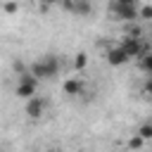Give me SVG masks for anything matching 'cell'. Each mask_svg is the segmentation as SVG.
Wrapping results in <instances>:
<instances>
[{"label": "cell", "instance_id": "6da1fadb", "mask_svg": "<svg viewBox=\"0 0 152 152\" xmlns=\"http://www.w3.org/2000/svg\"><path fill=\"white\" fill-rule=\"evenodd\" d=\"M59 69H62L59 57H55V55H45V57L36 59V62L31 64L28 74H31V76H36L38 81H50V78H55V76L59 74Z\"/></svg>", "mask_w": 152, "mask_h": 152}, {"label": "cell", "instance_id": "7a4b0ae2", "mask_svg": "<svg viewBox=\"0 0 152 152\" xmlns=\"http://www.w3.org/2000/svg\"><path fill=\"white\" fill-rule=\"evenodd\" d=\"M38 83L40 81L36 76H31L28 71H21L19 78H17V86H14V95L19 100H28V97H33L38 93Z\"/></svg>", "mask_w": 152, "mask_h": 152}, {"label": "cell", "instance_id": "3957f363", "mask_svg": "<svg viewBox=\"0 0 152 152\" xmlns=\"http://www.w3.org/2000/svg\"><path fill=\"white\" fill-rule=\"evenodd\" d=\"M45 109H48V100L40 97L38 93H36L33 97H28V100H26V107H24V112H26V116H28L31 121H38V119L45 114Z\"/></svg>", "mask_w": 152, "mask_h": 152}, {"label": "cell", "instance_id": "277c9868", "mask_svg": "<svg viewBox=\"0 0 152 152\" xmlns=\"http://www.w3.org/2000/svg\"><path fill=\"white\" fill-rule=\"evenodd\" d=\"M109 12L119 19V21H138V5H116V2H109Z\"/></svg>", "mask_w": 152, "mask_h": 152}, {"label": "cell", "instance_id": "5b68a950", "mask_svg": "<svg viewBox=\"0 0 152 152\" xmlns=\"http://www.w3.org/2000/svg\"><path fill=\"white\" fill-rule=\"evenodd\" d=\"M121 48H124V52H126V57L128 59H138L147 48H145V43H142V38H133V36H124V40H121Z\"/></svg>", "mask_w": 152, "mask_h": 152}, {"label": "cell", "instance_id": "8992f818", "mask_svg": "<svg viewBox=\"0 0 152 152\" xmlns=\"http://www.w3.org/2000/svg\"><path fill=\"white\" fill-rule=\"evenodd\" d=\"M62 93H64L66 97H78V95H83V93H86V83H83V78H81V76H69V78H64V83H62Z\"/></svg>", "mask_w": 152, "mask_h": 152}, {"label": "cell", "instance_id": "52a82bcc", "mask_svg": "<svg viewBox=\"0 0 152 152\" xmlns=\"http://www.w3.org/2000/svg\"><path fill=\"white\" fill-rule=\"evenodd\" d=\"M104 59H107V64H109V66H124V64H128V62H131V59L126 57V52H124V48H121V45H112V48H107Z\"/></svg>", "mask_w": 152, "mask_h": 152}, {"label": "cell", "instance_id": "ba28073f", "mask_svg": "<svg viewBox=\"0 0 152 152\" xmlns=\"http://www.w3.org/2000/svg\"><path fill=\"white\" fill-rule=\"evenodd\" d=\"M90 12H93L90 0H71L69 2V14H74V17H88Z\"/></svg>", "mask_w": 152, "mask_h": 152}, {"label": "cell", "instance_id": "9c48e42d", "mask_svg": "<svg viewBox=\"0 0 152 152\" xmlns=\"http://www.w3.org/2000/svg\"><path fill=\"white\" fill-rule=\"evenodd\" d=\"M138 62H140V69H142L145 74L152 71V55H150V50H145V52L138 57Z\"/></svg>", "mask_w": 152, "mask_h": 152}, {"label": "cell", "instance_id": "30bf717a", "mask_svg": "<svg viewBox=\"0 0 152 152\" xmlns=\"http://www.w3.org/2000/svg\"><path fill=\"white\" fill-rule=\"evenodd\" d=\"M2 12L10 14V17L17 14V12H19V0H5V2H2Z\"/></svg>", "mask_w": 152, "mask_h": 152}, {"label": "cell", "instance_id": "8fae6325", "mask_svg": "<svg viewBox=\"0 0 152 152\" xmlns=\"http://www.w3.org/2000/svg\"><path fill=\"white\" fill-rule=\"evenodd\" d=\"M138 135H140L145 142H150V140H152V124H150V121H145V124L138 128Z\"/></svg>", "mask_w": 152, "mask_h": 152}, {"label": "cell", "instance_id": "7c38bea8", "mask_svg": "<svg viewBox=\"0 0 152 152\" xmlns=\"http://www.w3.org/2000/svg\"><path fill=\"white\" fill-rule=\"evenodd\" d=\"M86 64H88V55H86V52H78V55L74 57V69L81 71V69H86Z\"/></svg>", "mask_w": 152, "mask_h": 152}, {"label": "cell", "instance_id": "4fadbf2b", "mask_svg": "<svg viewBox=\"0 0 152 152\" xmlns=\"http://www.w3.org/2000/svg\"><path fill=\"white\" fill-rule=\"evenodd\" d=\"M147 19H152V7L150 5L138 7V21H147Z\"/></svg>", "mask_w": 152, "mask_h": 152}, {"label": "cell", "instance_id": "5bb4252c", "mask_svg": "<svg viewBox=\"0 0 152 152\" xmlns=\"http://www.w3.org/2000/svg\"><path fill=\"white\" fill-rule=\"evenodd\" d=\"M128 147H131V150H140V147H145V140H142V138L135 133V135L128 140Z\"/></svg>", "mask_w": 152, "mask_h": 152}, {"label": "cell", "instance_id": "9a60e30c", "mask_svg": "<svg viewBox=\"0 0 152 152\" xmlns=\"http://www.w3.org/2000/svg\"><path fill=\"white\" fill-rule=\"evenodd\" d=\"M40 5L43 7H55V5H59V0H40Z\"/></svg>", "mask_w": 152, "mask_h": 152}, {"label": "cell", "instance_id": "2e32d148", "mask_svg": "<svg viewBox=\"0 0 152 152\" xmlns=\"http://www.w3.org/2000/svg\"><path fill=\"white\" fill-rule=\"evenodd\" d=\"M116 5H138V0H112Z\"/></svg>", "mask_w": 152, "mask_h": 152}]
</instances>
